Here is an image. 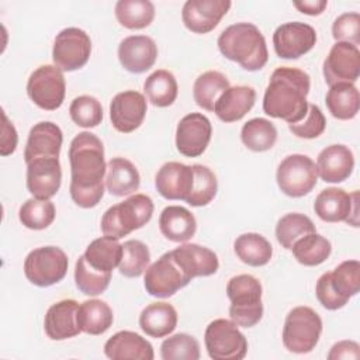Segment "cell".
<instances>
[{
	"mask_svg": "<svg viewBox=\"0 0 360 360\" xmlns=\"http://www.w3.org/2000/svg\"><path fill=\"white\" fill-rule=\"evenodd\" d=\"M70 186L69 193L76 205L82 208L96 207L104 195V146L91 132L77 134L69 146Z\"/></svg>",
	"mask_w": 360,
	"mask_h": 360,
	"instance_id": "6da1fadb",
	"label": "cell"
},
{
	"mask_svg": "<svg viewBox=\"0 0 360 360\" xmlns=\"http://www.w3.org/2000/svg\"><path fill=\"white\" fill-rule=\"evenodd\" d=\"M309 87L311 79L307 72L290 66L277 68L264 91L263 111L287 124L300 122L308 111Z\"/></svg>",
	"mask_w": 360,
	"mask_h": 360,
	"instance_id": "7a4b0ae2",
	"label": "cell"
},
{
	"mask_svg": "<svg viewBox=\"0 0 360 360\" xmlns=\"http://www.w3.org/2000/svg\"><path fill=\"white\" fill-rule=\"evenodd\" d=\"M217 44L226 59L249 72L260 70L269 60L266 39L252 22H236L226 27L219 34Z\"/></svg>",
	"mask_w": 360,
	"mask_h": 360,
	"instance_id": "3957f363",
	"label": "cell"
},
{
	"mask_svg": "<svg viewBox=\"0 0 360 360\" xmlns=\"http://www.w3.org/2000/svg\"><path fill=\"white\" fill-rule=\"evenodd\" d=\"M155 205L149 195L134 194L110 207L101 217V232L104 236L121 239L135 229L146 225L153 214Z\"/></svg>",
	"mask_w": 360,
	"mask_h": 360,
	"instance_id": "277c9868",
	"label": "cell"
},
{
	"mask_svg": "<svg viewBox=\"0 0 360 360\" xmlns=\"http://www.w3.org/2000/svg\"><path fill=\"white\" fill-rule=\"evenodd\" d=\"M262 292V284L256 277L250 274L232 277L226 284L231 321L242 328H252L259 323L263 316Z\"/></svg>",
	"mask_w": 360,
	"mask_h": 360,
	"instance_id": "5b68a950",
	"label": "cell"
},
{
	"mask_svg": "<svg viewBox=\"0 0 360 360\" xmlns=\"http://www.w3.org/2000/svg\"><path fill=\"white\" fill-rule=\"evenodd\" d=\"M322 333V319L312 308L300 305L292 308L284 321L283 345L287 350L304 354L315 349Z\"/></svg>",
	"mask_w": 360,
	"mask_h": 360,
	"instance_id": "8992f818",
	"label": "cell"
},
{
	"mask_svg": "<svg viewBox=\"0 0 360 360\" xmlns=\"http://www.w3.org/2000/svg\"><path fill=\"white\" fill-rule=\"evenodd\" d=\"M66 253L56 246H42L31 250L24 260L27 280L38 287H49L59 283L68 273Z\"/></svg>",
	"mask_w": 360,
	"mask_h": 360,
	"instance_id": "52a82bcc",
	"label": "cell"
},
{
	"mask_svg": "<svg viewBox=\"0 0 360 360\" xmlns=\"http://www.w3.org/2000/svg\"><path fill=\"white\" fill-rule=\"evenodd\" d=\"M204 343L214 360H242L248 353V340L238 325L222 318L208 323Z\"/></svg>",
	"mask_w": 360,
	"mask_h": 360,
	"instance_id": "ba28073f",
	"label": "cell"
},
{
	"mask_svg": "<svg viewBox=\"0 0 360 360\" xmlns=\"http://www.w3.org/2000/svg\"><path fill=\"white\" fill-rule=\"evenodd\" d=\"M278 188L288 197H304L312 191L318 181L315 162L307 155H288L284 158L276 173Z\"/></svg>",
	"mask_w": 360,
	"mask_h": 360,
	"instance_id": "9c48e42d",
	"label": "cell"
},
{
	"mask_svg": "<svg viewBox=\"0 0 360 360\" xmlns=\"http://www.w3.org/2000/svg\"><path fill=\"white\" fill-rule=\"evenodd\" d=\"M66 82L63 72L55 65H42L35 69L27 82V94L42 110L53 111L65 100Z\"/></svg>",
	"mask_w": 360,
	"mask_h": 360,
	"instance_id": "30bf717a",
	"label": "cell"
},
{
	"mask_svg": "<svg viewBox=\"0 0 360 360\" xmlns=\"http://www.w3.org/2000/svg\"><path fill=\"white\" fill-rule=\"evenodd\" d=\"M191 278L181 270L172 252L163 253L152 263L143 277V285L149 295L156 298H169L186 287Z\"/></svg>",
	"mask_w": 360,
	"mask_h": 360,
	"instance_id": "8fae6325",
	"label": "cell"
},
{
	"mask_svg": "<svg viewBox=\"0 0 360 360\" xmlns=\"http://www.w3.org/2000/svg\"><path fill=\"white\" fill-rule=\"evenodd\" d=\"M91 53V39L86 31L69 27L56 34L52 48V59L62 72H73L83 68Z\"/></svg>",
	"mask_w": 360,
	"mask_h": 360,
	"instance_id": "7c38bea8",
	"label": "cell"
},
{
	"mask_svg": "<svg viewBox=\"0 0 360 360\" xmlns=\"http://www.w3.org/2000/svg\"><path fill=\"white\" fill-rule=\"evenodd\" d=\"M316 42V31L305 22L281 24L273 34V46L278 58L298 59L309 52Z\"/></svg>",
	"mask_w": 360,
	"mask_h": 360,
	"instance_id": "4fadbf2b",
	"label": "cell"
},
{
	"mask_svg": "<svg viewBox=\"0 0 360 360\" xmlns=\"http://www.w3.org/2000/svg\"><path fill=\"white\" fill-rule=\"evenodd\" d=\"M322 72L329 87L336 83H354L360 75L359 48L349 42H336L323 62Z\"/></svg>",
	"mask_w": 360,
	"mask_h": 360,
	"instance_id": "5bb4252c",
	"label": "cell"
},
{
	"mask_svg": "<svg viewBox=\"0 0 360 360\" xmlns=\"http://www.w3.org/2000/svg\"><path fill=\"white\" fill-rule=\"evenodd\" d=\"M212 125L208 117L201 112L184 115L176 128V148L187 158L202 155L211 141Z\"/></svg>",
	"mask_w": 360,
	"mask_h": 360,
	"instance_id": "9a60e30c",
	"label": "cell"
},
{
	"mask_svg": "<svg viewBox=\"0 0 360 360\" xmlns=\"http://www.w3.org/2000/svg\"><path fill=\"white\" fill-rule=\"evenodd\" d=\"M357 195L359 193L354 191L347 194L343 188L329 187L322 190L314 202L315 214L325 222H340L345 221L347 224L352 222L357 225Z\"/></svg>",
	"mask_w": 360,
	"mask_h": 360,
	"instance_id": "2e32d148",
	"label": "cell"
},
{
	"mask_svg": "<svg viewBox=\"0 0 360 360\" xmlns=\"http://www.w3.org/2000/svg\"><path fill=\"white\" fill-rule=\"evenodd\" d=\"M146 110V98L142 93L125 90L112 97L110 103V120L118 132L129 134L141 127Z\"/></svg>",
	"mask_w": 360,
	"mask_h": 360,
	"instance_id": "e0dca14e",
	"label": "cell"
},
{
	"mask_svg": "<svg viewBox=\"0 0 360 360\" xmlns=\"http://www.w3.org/2000/svg\"><path fill=\"white\" fill-rule=\"evenodd\" d=\"M231 6L229 0H187L181 10V20L191 32L207 34L219 24Z\"/></svg>",
	"mask_w": 360,
	"mask_h": 360,
	"instance_id": "ac0fdd59",
	"label": "cell"
},
{
	"mask_svg": "<svg viewBox=\"0 0 360 360\" xmlns=\"http://www.w3.org/2000/svg\"><path fill=\"white\" fill-rule=\"evenodd\" d=\"M62 169L59 158H38L27 163V188L39 200L52 198L60 188Z\"/></svg>",
	"mask_w": 360,
	"mask_h": 360,
	"instance_id": "d6986e66",
	"label": "cell"
},
{
	"mask_svg": "<svg viewBox=\"0 0 360 360\" xmlns=\"http://www.w3.org/2000/svg\"><path fill=\"white\" fill-rule=\"evenodd\" d=\"M158 58V45L148 35H129L118 45L121 66L131 73L149 70Z\"/></svg>",
	"mask_w": 360,
	"mask_h": 360,
	"instance_id": "ffe728a7",
	"label": "cell"
},
{
	"mask_svg": "<svg viewBox=\"0 0 360 360\" xmlns=\"http://www.w3.org/2000/svg\"><path fill=\"white\" fill-rule=\"evenodd\" d=\"M193 181V166H187L180 162L165 163L155 176V187L166 200L186 201L191 193Z\"/></svg>",
	"mask_w": 360,
	"mask_h": 360,
	"instance_id": "44dd1931",
	"label": "cell"
},
{
	"mask_svg": "<svg viewBox=\"0 0 360 360\" xmlns=\"http://www.w3.org/2000/svg\"><path fill=\"white\" fill-rule=\"evenodd\" d=\"M79 304L75 300H60L52 304L44 319V329L49 339L65 340L77 336L82 329L77 322Z\"/></svg>",
	"mask_w": 360,
	"mask_h": 360,
	"instance_id": "7402d4cb",
	"label": "cell"
},
{
	"mask_svg": "<svg viewBox=\"0 0 360 360\" xmlns=\"http://www.w3.org/2000/svg\"><path fill=\"white\" fill-rule=\"evenodd\" d=\"M62 142L63 134L56 124L51 121H41L35 124L30 129L24 149L25 163L38 158H59Z\"/></svg>",
	"mask_w": 360,
	"mask_h": 360,
	"instance_id": "603a6c76",
	"label": "cell"
},
{
	"mask_svg": "<svg viewBox=\"0 0 360 360\" xmlns=\"http://www.w3.org/2000/svg\"><path fill=\"white\" fill-rule=\"evenodd\" d=\"M181 270L193 280L215 274L219 267L218 256L208 248L197 243H184L170 250Z\"/></svg>",
	"mask_w": 360,
	"mask_h": 360,
	"instance_id": "cb8c5ba5",
	"label": "cell"
},
{
	"mask_svg": "<svg viewBox=\"0 0 360 360\" xmlns=\"http://www.w3.org/2000/svg\"><path fill=\"white\" fill-rule=\"evenodd\" d=\"M315 166L323 181L342 183L354 169V156L346 145H329L319 152Z\"/></svg>",
	"mask_w": 360,
	"mask_h": 360,
	"instance_id": "d4e9b609",
	"label": "cell"
},
{
	"mask_svg": "<svg viewBox=\"0 0 360 360\" xmlns=\"http://www.w3.org/2000/svg\"><path fill=\"white\" fill-rule=\"evenodd\" d=\"M104 353L111 360H153L152 345L131 330L114 333L104 345Z\"/></svg>",
	"mask_w": 360,
	"mask_h": 360,
	"instance_id": "484cf974",
	"label": "cell"
},
{
	"mask_svg": "<svg viewBox=\"0 0 360 360\" xmlns=\"http://www.w3.org/2000/svg\"><path fill=\"white\" fill-rule=\"evenodd\" d=\"M256 91L250 86H229L217 100L214 112L224 122L242 120L255 105Z\"/></svg>",
	"mask_w": 360,
	"mask_h": 360,
	"instance_id": "4316f807",
	"label": "cell"
},
{
	"mask_svg": "<svg viewBox=\"0 0 360 360\" xmlns=\"http://www.w3.org/2000/svg\"><path fill=\"white\" fill-rule=\"evenodd\" d=\"M159 229L166 239L183 243L194 236L197 221L187 208L181 205H169L160 212Z\"/></svg>",
	"mask_w": 360,
	"mask_h": 360,
	"instance_id": "83f0119b",
	"label": "cell"
},
{
	"mask_svg": "<svg viewBox=\"0 0 360 360\" xmlns=\"http://www.w3.org/2000/svg\"><path fill=\"white\" fill-rule=\"evenodd\" d=\"M141 186V176L135 165L125 158H112L107 163L105 188L111 195L124 197L135 193Z\"/></svg>",
	"mask_w": 360,
	"mask_h": 360,
	"instance_id": "f1b7e54d",
	"label": "cell"
},
{
	"mask_svg": "<svg viewBox=\"0 0 360 360\" xmlns=\"http://www.w3.org/2000/svg\"><path fill=\"white\" fill-rule=\"evenodd\" d=\"M139 326L150 338H165L177 326V311L169 302H152L142 309Z\"/></svg>",
	"mask_w": 360,
	"mask_h": 360,
	"instance_id": "f546056e",
	"label": "cell"
},
{
	"mask_svg": "<svg viewBox=\"0 0 360 360\" xmlns=\"http://www.w3.org/2000/svg\"><path fill=\"white\" fill-rule=\"evenodd\" d=\"M112 309L105 301L87 300L79 305L77 322L82 332L87 335H101L112 325Z\"/></svg>",
	"mask_w": 360,
	"mask_h": 360,
	"instance_id": "4dcf8cb0",
	"label": "cell"
},
{
	"mask_svg": "<svg viewBox=\"0 0 360 360\" xmlns=\"http://www.w3.org/2000/svg\"><path fill=\"white\" fill-rule=\"evenodd\" d=\"M325 103L335 118L352 120L360 108L359 90L353 83H336L328 90Z\"/></svg>",
	"mask_w": 360,
	"mask_h": 360,
	"instance_id": "1f68e13d",
	"label": "cell"
},
{
	"mask_svg": "<svg viewBox=\"0 0 360 360\" xmlns=\"http://www.w3.org/2000/svg\"><path fill=\"white\" fill-rule=\"evenodd\" d=\"M87 263L104 273H112L115 267H118L122 256V245L118 239L110 236H101L94 239L83 253Z\"/></svg>",
	"mask_w": 360,
	"mask_h": 360,
	"instance_id": "d6a6232c",
	"label": "cell"
},
{
	"mask_svg": "<svg viewBox=\"0 0 360 360\" xmlns=\"http://www.w3.org/2000/svg\"><path fill=\"white\" fill-rule=\"evenodd\" d=\"M236 256L245 264L252 267H260L270 262L273 256V246L260 233L248 232L236 238L233 243Z\"/></svg>",
	"mask_w": 360,
	"mask_h": 360,
	"instance_id": "836d02e7",
	"label": "cell"
},
{
	"mask_svg": "<svg viewBox=\"0 0 360 360\" xmlns=\"http://www.w3.org/2000/svg\"><path fill=\"white\" fill-rule=\"evenodd\" d=\"M143 91L155 107H169L177 98L179 86L172 72L158 69L146 77Z\"/></svg>",
	"mask_w": 360,
	"mask_h": 360,
	"instance_id": "e575fe53",
	"label": "cell"
},
{
	"mask_svg": "<svg viewBox=\"0 0 360 360\" xmlns=\"http://www.w3.org/2000/svg\"><path fill=\"white\" fill-rule=\"evenodd\" d=\"M229 87L226 76L218 70H208L200 75L193 86V97L198 107L214 111L218 97Z\"/></svg>",
	"mask_w": 360,
	"mask_h": 360,
	"instance_id": "d590c367",
	"label": "cell"
},
{
	"mask_svg": "<svg viewBox=\"0 0 360 360\" xmlns=\"http://www.w3.org/2000/svg\"><path fill=\"white\" fill-rule=\"evenodd\" d=\"M115 18L128 30H142L155 18V6L149 0H118L115 3Z\"/></svg>",
	"mask_w": 360,
	"mask_h": 360,
	"instance_id": "8d00e7d4",
	"label": "cell"
},
{
	"mask_svg": "<svg viewBox=\"0 0 360 360\" xmlns=\"http://www.w3.org/2000/svg\"><path fill=\"white\" fill-rule=\"evenodd\" d=\"M243 145L253 152L270 150L277 141V129L274 124L266 118H252L243 124L240 129Z\"/></svg>",
	"mask_w": 360,
	"mask_h": 360,
	"instance_id": "74e56055",
	"label": "cell"
},
{
	"mask_svg": "<svg viewBox=\"0 0 360 360\" xmlns=\"http://www.w3.org/2000/svg\"><path fill=\"white\" fill-rule=\"evenodd\" d=\"M291 250L300 264L312 267L323 263L329 257L332 252V245L325 236L312 232L300 238L292 245Z\"/></svg>",
	"mask_w": 360,
	"mask_h": 360,
	"instance_id": "f35d334b",
	"label": "cell"
},
{
	"mask_svg": "<svg viewBox=\"0 0 360 360\" xmlns=\"http://www.w3.org/2000/svg\"><path fill=\"white\" fill-rule=\"evenodd\" d=\"M316 232L314 222L309 217L301 212H290L281 217L276 225L277 242L287 250H291L292 245L302 236Z\"/></svg>",
	"mask_w": 360,
	"mask_h": 360,
	"instance_id": "ab89813d",
	"label": "cell"
},
{
	"mask_svg": "<svg viewBox=\"0 0 360 360\" xmlns=\"http://www.w3.org/2000/svg\"><path fill=\"white\" fill-rule=\"evenodd\" d=\"M56 211L55 205L49 200H39V198H28L18 211L20 222L34 231H41L48 228L55 219Z\"/></svg>",
	"mask_w": 360,
	"mask_h": 360,
	"instance_id": "60d3db41",
	"label": "cell"
},
{
	"mask_svg": "<svg viewBox=\"0 0 360 360\" xmlns=\"http://www.w3.org/2000/svg\"><path fill=\"white\" fill-rule=\"evenodd\" d=\"M150 262V252L148 246L138 240L129 239L122 243V256L118 270L122 276L134 278L143 274Z\"/></svg>",
	"mask_w": 360,
	"mask_h": 360,
	"instance_id": "b9f144b4",
	"label": "cell"
},
{
	"mask_svg": "<svg viewBox=\"0 0 360 360\" xmlns=\"http://www.w3.org/2000/svg\"><path fill=\"white\" fill-rule=\"evenodd\" d=\"M111 281V273H104L93 269L84 255L79 256L75 266V283L80 292L86 295H100Z\"/></svg>",
	"mask_w": 360,
	"mask_h": 360,
	"instance_id": "7bdbcfd3",
	"label": "cell"
},
{
	"mask_svg": "<svg viewBox=\"0 0 360 360\" xmlns=\"http://www.w3.org/2000/svg\"><path fill=\"white\" fill-rule=\"evenodd\" d=\"M194 181L186 202L191 207H204L210 204L218 191V180L215 173L202 165H193Z\"/></svg>",
	"mask_w": 360,
	"mask_h": 360,
	"instance_id": "ee69618b",
	"label": "cell"
},
{
	"mask_svg": "<svg viewBox=\"0 0 360 360\" xmlns=\"http://www.w3.org/2000/svg\"><path fill=\"white\" fill-rule=\"evenodd\" d=\"M333 290L345 300H350L360 288V263L359 260H345L329 273Z\"/></svg>",
	"mask_w": 360,
	"mask_h": 360,
	"instance_id": "f6af8a7d",
	"label": "cell"
},
{
	"mask_svg": "<svg viewBox=\"0 0 360 360\" xmlns=\"http://www.w3.org/2000/svg\"><path fill=\"white\" fill-rule=\"evenodd\" d=\"M160 357L163 360H198L200 343L188 333H176L162 342Z\"/></svg>",
	"mask_w": 360,
	"mask_h": 360,
	"instance_id": "bcb514c9",
	"label": "cell"
},
{
	"mask_svg": "<svg viewBox=\"0 0 360 360\" xmlns=\"http://www.w3.org/2000/svg\"><path fill=\"white\" fill-rule=\"evenodd\" d=\"M72 121L83 128H94L103 121V107L93 96H79L73 98L69 107Z\"/></svg>",
	"mask_w": 360,
	"mask_h": 360,
	"instance_id": "7dc6e473",
	"label": "cell"
},
{
	"mask_svg": "<svg viewBox=\"0 0 360 360\" xmlns=\"http://www.w3.org/2000/svg\"><path fill=\"white\" fill-rule=\"evenodd\" d=\"M326 128V120L321 108L315 104L308 105L307 115L297 124H288V129L292 135L304 139H314L322 135Z\"/></svg>",
	"mask_w": 360,
	"mask_h": 360,
	"instance_id": "c3c4849f",
	"label": "cell"
},
{
	"mask_svg": "<svg viewBox=\"0 0 360 360\" xmlns=\"http://www.w3.org/2000/svg\"><path fill=\"white\" fill-rule=\"evenodd\" d=\"M332 35L336 42H349L353 45L360 44V14L343 13L332 25Z\"/></svg>",
	"mask_w": 360,
	"mask_h": 360,
	"instance_id": "681fc988",
	"label": "cell"
},
{
	"mask_svg": "<svg viewBox=\"0 0 360 360\" xmlns=\"http://www.w3.org/2000/svg\"><path fill=\"white\" fill-rule=\"evenodd\" d=\"M315 292H316V298L319 301V304L329 309V311H336L343 308L347 304V300L342 298L332 287L330 284V278H329V273H323L318 281H316V287H315Z\"/></svg>",
	"mask_w": 360,
	"mask_h": 360,
	"instance_id": "f907efd6",
	"label": "cell"
},
{
	"mask_svg": "<svg viewBox=\"0 0 360 360\" xmlns=\"http://www.w3.org/2000/svg\"><path fill=\"white\" fill-rule=\"evenodd\" d=\"M359 360L360 347L353 340H340L330 347L328 360Z\"/></svg>",
	"mask_w": 360,
	"mask_h": 360,
	"instance_id": "816d5d0a",
	"label": "cell"
},
{
	"mask_svg": "<svg viewBox=\"0 0 360 360\" xmlns=\"http://www.w3.org/2000/svg\"><path fill=\"white\" fill-rule=\"evenodd\" d=\"M3 125H1V146H0V155L1 156H8L14 153L18 142L17 131L15 127L13 125L11 121H8L6 112L3 111Z\"/></svg>",
	"mask_w": 360,
	"mask_h": 360,
	"instance_id": "f5cc1de1",
	"label": "cell"
},
{
	"mask_svg": "<svg viewBox=\"0 0 360 360\" xmlns=\"http://www.w3.org/2000/svg\"><path fill=\"white\" fill-rule=\"evenodd\" d=\"M295 8H298L301 13L308 15H319L328 6L326 0H304V1H294L292 3Z\"/></svg>",
	"mask_w": 360,
	"mask_h": 360,
	"instance_id": "db71d44e",
	"label": "cell"
}]
</instances>
